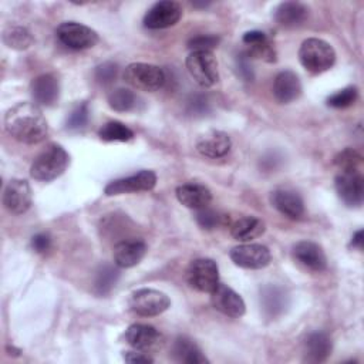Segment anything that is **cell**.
I'll use <instances>...</instances> for the list:
<instances>
[{"mask_svg": "<svg viewBox=\"0 0 364 364\" xmlns=\"http://www.w3.org/2000/svg\"><path fill=\"white\" fill-rule=\"evenodd\" d=\"M351 246L355 249H363V230H357L351 237Z\"/></svg>", "mask_w": 364, "mask_h": 364, "instance_id": "b9f144b4", "label": "cell"}, {"mask_svg": "<svg viewBox=\"0 0 364 364\" xmlns=\"http://www.w3.org/2000/svg\"><path fill=\"white\" fill-rule=\"evenodd\" d=\"M232 148L230 136L223 131H208L202 134L196 141V149L200 155L206 158H222L225 156Z\"/></svg>", "mask_w": 364, "mask_h": 364, "instance_id": "2e32d148", "label": "cell"}, {"mask_svg": "<svg viewBox=\"0 0 364 364\" xmlns=\"http://www.w3.org/2000/svg\"><path fill=\"white\" fill-rule=\"evenodd\" d=\"M185 64L191 77L200 87H212L218 82V61L212 51H191Z\"/></svg>", "mask_w": 364, "mask_h": 364, "instance_id": "5b68a950", "label": "cell"}, {"mask_svg": "<svg viewBox=\"0 0 364 364\" xmlns=\"http://www.w3.org/2000/svg\"><path fill=\"white\" fill-rule=\"evenodd\" d=\"M331 340L323 331L310 333L304 341V353L307 361L321 363L327 360V357L331 354Z\"/></svg>", "mask_w": 364, "mask_h": 364, "instance_id": "d4e9b609", "label": "cell"}, {"mask_svg": "<svg viewBox=\"0 0 364 364\" xmlns=\"http://www.w3.org/2000/svg\"><path fill=\"white\" fill-rule=\"evenodd\" d=\"M299 60L301 65L311 74H321L336 63L334 48L321 38H307L299 48Z\"/></svg>", "mask_w": 364, "mask_h": 364, "instance_id": "3957f363", "label": "cell"}, {"mask_svg": "<svg viewBox=\"0 0 364 364\" xmlns=\"http://www.w3.org/2000/svg\"><path fill=\"white\" fill-rule=\"evenodd\" d=\"M31 95L37 104L50 107L60 95L58 80L53 74H41L31 81Z\"/></svg>", "mask_w": 364, "mask_h": 364, "instance_id": "7402d4cb", "label": "cell"}, {"mask_svg": "<svg viewBox=\"0 0 364 364\" xmlns=\"http://www.w3.org/2000/svg\"><path fill=\"white\" fill-rule=\"evenodd\" d=\"M88 105H87V102H80V104H77L73 109H71V112L68 114V117H67V122H65V125H67V128L70 129V131H78V129H82L85 125H87V122H88Z\"/></svg>", "mask_w": 364, "mask_h": 364, "instance_id": "e575fe53", "label": "cell"}, {"mask_svg": "<svg viewBox=\"0 0 364 364\" xmlns=\"http://www.w3.org/2000/svg\"><path fill=\"white\" fill-rule=\"evenodd\" d=\"M270 202L280 213L290 219H301L304 216V202L301 196L293 189H274L270 195Z\"/></svg>", "mask_w": 364, "mask_h": 364, "instance_id": "e0dca14e", "label": "cell"}, {"mask_svg": "<svg viewBox=\"0 0 364 364\" xmlns=\"http://www.w3.org/2000/svg\"><path fill=\"white\" fill-rule=\"evenodd\" d=\"M124 80L136 90L156 91L165 82V73L162 68L148 63H132L125 68Z\"/></svg>", "mask_w": 364, "mask_h": 364, "instance_id": "277c9868", "label": "cell"}, {"mask_svg": "<svg viewBox=\"0 0 364 364\" xmlns=\"http://www.w3.org/2000/svg\"><path fill=\"white\" fill-rule=\"evenodd\" d=\"M264 222L256 216H243L237 219L232 228L230 235L239 242H249L264 233Z\"/></svg>", "mask_w": 364, "mask_h": 364, "instance_id": "4316f807", "label": "cell"}, {"mask_svg": "<svg viewBox=\"0 0 364 364\" xmlns=\"http://www.w3.org/2000/svg\"><path fill=\"white\" fill-rule=\"evenodd\" d=\"M338 198L350 208H358L364 198V178L360 169L338 171L334 179Z\"/></svg>", "mask_w": 364, "mask_h": 364, "instance_id": "9c48e42d", "label": "cell"}, {"mask_svg": "<svg viewBox=\"0 0 364 364\" xmlns=\"http://www.w3.org/2000/svg\"><path fill=\"white\" fill-rule=\"evenodd\" d=\"M55 36L61 44L71 50L91 48L98 43V34L91 27L75 21L61 23L55 30Z\"/></svg>", "mask_w": 364, "mask_h": 364, "instance_id": "ba28073f", "label": "cell"}, {"mask_svg": "<svg viewBox=\"0 0 364 364\" xmlns=\"http://www.w3.org/2000/svg\"><path fill=\"white\" fill-rule=\"evenodd\" d=\"M70 164V155L58 144H48L33 161L30 175L36 181L50 182L64 173Z\"/></svg>", "mask_w": 364, "mask_h": 364, "instance_id": "7a4b0ae2", "label": "cell"}, {"mask_svg": "<svg viewBox=\"0 0 364 364\" xmlns=\"http://www.w3.org/2000/svg\"><path fill=\"white\" fill-rule=\"evenodd\" d=\"M6 131L23 144H38L46 139L48 125L37 105L20 102L11 107L4 117Z\"/></svg>", "mask_w": 364, "mask_h": 364, "instance_id": "6da1fadb", "label": "cell"}, {"mask_svg": "<svg viewBox=\"0 0 364 364\" xmlns=\"http://www.w3.org/2000/svg\"><path fill=\"white\" fill-rule=\"evenodd\" d=\"M124 360L127 363H132V364H148V363H154V358L149 357L148 354H145L144 351H125L124 354Z\"/></svg>", "mask_w": 364, "mask_h": 364, "instance_id": "60d3db41", "label": "cell"}, {"mask_svg": "<svg viewBox=\"0 0 364 364\" xmlns=\"http://www.w3.org/2000/svg\"><path fill=\"white\" fill-rule=\"evenodd\" d=\"M98 136L105 142H127L134 138V132L119 121H108L100 128Z\"/></svg>", "mask_w": 364, "mask_h": 364, "instance_id": "f546056e", "label": "cell"}, {"mask_svg": "<svg viewBox=\"0 0 364 364\" xmlns=\"http://www.w3.org/2000/svg\"><path fill=\"white\" fill-rule=\"evenodd\" d=\"M129 309L144 317H154L164 313L169 306V297L159 290L155 289H138L129 296Z\"/></svg>", "mask_w": 364, "mask_h": 364, "instance_id": "52a82bcc", "label": "cell"}, {"mask_svg": "<svg viewBox=\"0 0 364 364\" xmlns=\"http://www.w3.org/2000/svg\"><path fill=\"white\" fill-rule=\"evenodd\" d=\"M309 16V9L300 1H283L274 10L276 21L283 27H299Z\"/></svg>", "mask_w": 364, "mask_h": 364, "instance_id": "cb8c5ba5", "label": "cell"}, {"mask_svg": "<svg viewBox=\"0 0 364 364\" xmlns=\"http://www.w3.org/2000/svg\"><path fill=\"white\" fill-rule=\"evenodd\" d=\"M293 257L311 272H323L327 267V256L323 247L311 240H301L293 246Z\"/></svg>", "mask_w": 364, "mask_h": 364, "instance_id": "9a60e30c", "label": "cell"}, {"mask_svg": "<svg viewBox=\"0 0 364 364\" xmlns=\"http://www.w3.org/2000/svg\"><path fill=\"white\" fill-rule=\"evenodd\" d=\"M31 188L26 179H11L3 192L4 208L14 215L24 213L31 206Z\"/></svg>", "mask_w": 364, "mask_h": 364, "instance_id": "4fadbf2b", "label": "cell"}, {"mask_svg": "<svg viewBox=\"0 0 364 364\" xmlns=\"http://www.w3.org/2000/svg\"><path fill=\"white\" fill-rule=\"evenodd\" d=\"M242 41L249 47L247 50V57L253 58H262L267 63H272L276 60V51L269 40V37L259 30H252L246 31L243 34Z\"/></svg>", "mask_w": 364, "mask_h": 364, "instance_id": "603a6c76", "label": "cell"}, {"mask_svg": "<svg viewBox=\"0 0 364 364\" xmlns=\"http://www.w3.org/2000/svg\"><path fill=\"white\" fill-rule=\"evenodd\" d=\"M161 340L159 331L149 324L135 323L131 324L125 331V341L139 351H148L158 346Z\"/></svg>", "mask_w": 364, "mask_h": 364, "instance_id": "ffe728a7", "label": "cell"}, {"mask_svg": "<svg viewBox=\"0 0 364 364\" xmlns=\"http://www.w3.org/2000/svg\"><path fill=\"white\" fill-rule=\"evenodd\" d=\"M146 253V245L141 239H124L114 246V263L127 269L138 264Z\"/></svg>", "mask_w": 364, "mask_h": 364, "instance_id": "ac0fdd59", "label": "cell"}, {"mask_svg": "<svg viewBox=\"0 0 364 364\" xmlns=\"http://www.w3.org/2000/svg\"><path fill=\"white\" fill-rule=\"evenodd\" d=\"M182 17V7L172 0L155 3L144 16V26L151 30L166 28L175 26Z\"/></svg>", "mask_w": 364, "mask_h": 364, "instance_id": "7c38bea8", "label": "cell"}, {"mask_svg": "<svg viewBox=\"0 0 364 364\" xmlns=\"http://www.w3.org/2000/svg\"><path fill=\"white\" fill-rule=\"evenodd\" d=\"M301 94V82L299 75L290 70L280 71L273 82V95L280 104H289Z\"/></svg>", "mask_w": 364, "mask_h": 364, "instance_id": "44dd1931", "label": "cell"}, {"mask_svg": "<svg viewBox=\"0 0 364 364\" xmlns=\"http://www.w3.org/2000/svg\"><path fill=\"white\" fill-rule=\"evenodd\" d=\"M176 199L186 208L191 209H202L208 206L212 200V192L208 186L196 182H189L179 185L175 191Z\"/></svg>", "mask_w": 364, "mask_h": 364, "instance_id": "d6986e66", "label": "cell"}, {"mask_svg": "<svg viewBox=\"0 0 364 364\" xmlns=\"http://www.w3.org/2000/svg\"><path fill=\"white\" fill-rule=\"evenodd\" d=\"M195 219H196V222L200 228L210 230V229H215L219 225L222 216L218 212H215L213 209H209L208 206H205V208L196 210Z\"/></svg>", "mask_w": 364, "mask_h": 364, "instance_id": "8d00e7d4", "label": "cell"}, {"mask_svg": "<svg viewBox=\"0 0 364 364\" xmlns=\"http://www.w3.org/2000/svg\"><path fill=\"white\" fill-rule=\"evenodd\" d=\"M210 301L213 307L225 316L242 317L246 311V304L243 299L229 286L219 283L210 293Z\"/></svg>", "mask_w": 364, "mask_h": 364, "instance_id": "5bb4252c", "label": "cell"}, {"mask_svg": "<svg viewBox=\"0 0 364 364\" xmlns=\"http://www.w3.org/2000/svg\"><path fill=\"white\" fill-rule=\"evenodd\" d=\"M229 256L236 266L243 269H263L272 260L269 247L259 243H245L235 246L232 247Z\"/></svg>", "mask_w": 364, "mask_h": 364, "instance_id": "8fae6325", "label": "cell"}, {"mask_svg": "<svg viewBox=\"0 0 364 364\" xmlns=\"http://www.w3.org/2000/svg\"><path fill=\"white\" fill-rule=\"evenodd\" d=\"M219 44V37L213 34H199L188 41L191 51H212Z\"/></svg>", "mask_w": 364, "mask_h": 364, "instance_id": "d590c367", "label": "cell"}, {"mask_svg": "<svg viewBox=\"0 0 364 364\" xmlns=\"http://www.w3.org/2000/svg\"><path fill=\"white\" fill-rule=\"evenodd\" d=\"M188 284L202 293H212L219 284V269L215 260L208 257L195 259L186 269Z\"/></svg>", "mask_w": 364, "mask_h": 364, "instance_id": "8992f818", "label": "cell"}, {"mask_svg": "<svg viewBox=\"0 0 364 364\" xmlns=\"http://www.w3.org/2000/svg\"><path fill=\"white\" fill-rule=\"evenodd\" d=\"M138 95L128 88H115L108 94V105L118 112H128L138 108Z\"/></svg>", "mask_w": 364, "mask_h": 364, "instance_id": "f1b7e54d", "label": "cell"}, {"mask_svg": "<svg viewBox=\"0 0 364 364\" xmlns=\"http://www.w3.org/2000/svg\"><path fill=\"white\" fill-rule=\"evenodd\" d=\"M172 355L176 361L186 364L209 363V360L202 354V350L198 347V344L185 336H179L173 341Z\"/></svg>", "mask_w": 364, "mask_h": 364, "instance_id": "484cf974", "label": "cell"}, {"mask_svg": "<svg viewBox=\"0 0 364 364\" xmlns=\"http://www.w3.org/2000/svg\"><path fill=\"white\" fill-rule=\"evenodd\" d=\"M119 279V270L111 264H102L97 270L95 280H94V289L98 294H108L114 286L117 284Z\"/></svg>", "mask_w": 364, "mask_h": 364, "instance_id": "1f68e13d", "label": "cell"}, {"mask_svg": "<svg viewBox=\"0 0 364 364\" xmlns=\"http://www.w3.org/2000/svg\"><path fill=\"white\" fill-rule=\"evenodd\" d=\"M117 73H118V65L111 61H107V63L100 64L95 68V78L101 84H109L115 80Z\"/></svg>", "mask_w": 364, "mask_h": 364, "instance_id": "74e56055", "label": "cell"}, {"mask_svg": "<svg viewBox=\"0 0 364 364\" xmlns=\"http://www.w3.org/2000/svg\"><path fill=\"white\" fill-rule=\"evenodd\" d=\"M236 65L239 70V74L243 80L249 81L253 78V71H252V65L249 64V57L247 54H240L236 58Z\"/></svg>", "mask_w": 364, "mask_h": 364, "instance_id": "ab89813d", "label": "cell"}, {"mask_svg": "<svg viewBox=\"0 0 364 364\" xmlns=\"http://www.w3.org/2000/svg\"><path fill=\"white\" fill-rule=\"evenodd\" d=\"M31 247L37 253H44L51 247V237L47 233H37L31 237Z\"/></svg>", "mask_w": 364, "mask_h": 364, "instance_id": "f35d334b", "label": "cell"}, {"mask_svg": "<svg viewBox=\"0 0 364 364\" xmlns=\"http://www.w3.org/2000/svg\"><path fill=\"white\" fill-rule=\"evenodd\" d=\"M358 97V91L355 87L350 85V87H346L334 94H331L328 98H327V105L331 107V108H346V107H350L351 104H354V101L357 100Z\"/></svg>", "mask_w": 364, "mask_h": 364, "instance_id": "836d02e7", "label": "cell"}, {"mask_svg": "<svg viewBox=\"0 0 364 364\" xmlns=\"http://www.w3.org/2000/svg\"><path fill=\"white\" fill-rule=\"evenodd\" d=\"M156 185V175L154 171L142 169L134 175L114 179L105 188L104 193L107 196L134 193V192H146L154 189Z\"/></svg>", "mask_w": 364, "mask_h": 364, "instance_id": "30bf717a", "label": "cell"}, {"mask_svg": "<svg viewBox=\"0 0 364 364\" xmlns=\"http://www.w3.org/2000/svg\"><path fill=\"white\" fill-rule=\"evenodd\" d=\"M3 41L14 50H26L33 43L31 33L23 26H10L3 31Z\"/></svg>", "mask_w": 364, "mask_h": 364, "instance_id": "4dcf8cb0", "label": "cell"}, {"mask_svg": "<svg viewBox=\"0 0 364 364\" xmlns=\"http://www.w3.org/2000/svg\"><path fill=\"white\" fill-rule=\"evenodd\" d=\"M260 301H262L264 313L270 317H274L284 311V309L287 306V296L282 287L266 286L262 290Z\"/></svg>", "mask_w": 364, "mask_h": 364, "instance_id": "83f0119b", "label": "cell"}, {"mask_svg": "<svg viewBox=\"0 0 364 364\" xmlns=\"http://www.w3.org/2000/svg\"><path fill=\"white\" fill-rule=\"evenodd\" d=\"M334 165L338 171H357L361 169L363 156L353 148H346L334 156Z\"/></svg>", "mask_w": 364, "mask_h": 364, "instance_id": "d6a6232c", "label": "cell"}]
</instances>
